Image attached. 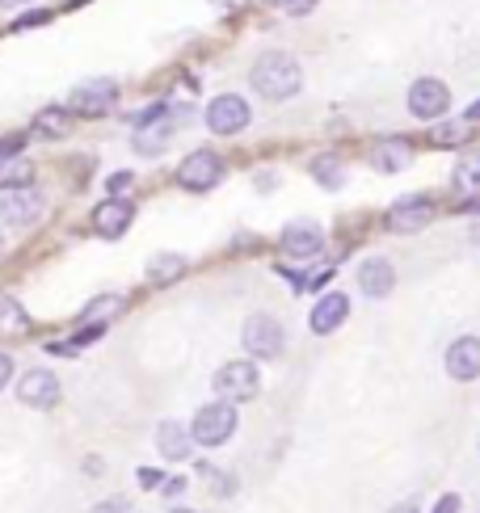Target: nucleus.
Segmentation results:
<instances>
[{
    "mask_svg": "<svg viewBox=\"0 0 480 513\" xmlns=\"http://www.w3.org/2000/svg\"><path fill=\"white\" fill-rule=\"evenodd\" d=\"M299 85H304V72H299V64H295L291 55H283V51H266L253 64V89L262 93V97H270V101L295 97Z\"/></svg>",
    "mask_w": 480,
    "mask_h": 513,
    "instance_id": "1",
    "label": "nucleus"
},
{
    "mask_svg": "<svg viewBox=\"0 0 480 513\" xmlns=\"http://www.w3.org/2000/svg\"><path fill=\"white\" fill-rule=\"evenodd\" d=\"M232 434H236V408L228 400L203 404L198 408V417H194V425H190V438L198 446H224Z\"/></svg>",
    "mask_w": 480,
    "mask_h": 513,
    "instance_id": "2",
    "label": "nucleus"
},
{
    "mask_svg": "<svg viewBox=\"0 0 480 513\" xmlns=\"http://www.w3.org/2000/svg\"><path fill=\"white\" fill-rule=\"evenodd\" d=\"M257 392H262V375H257L253 362H228V366H219V375H215V396L219 400L240 404V400H253Z\"/></svg>",
    "mask_w": 480,
    "mask_h": 513,
    "instance_id": "3",
    "label": "nucleus"
},
{
    "mask_svg": "<svg viewBox=\"0 0 480 513\" xmlns=\"http://www.w3.org/2000/svg\"><path fill=\"white\" fill-rule=\"evenodd\" d=\"M253 122V110H249V101L245 97H236V93H219L211 97V106H207V127L215 135H240Z\"/></svg>",
    "mask_w": 480,
    "mask_h": 513,
    "instance_id": "4",
    "label": "nucleus"
},
{
    "mask_svg": "<svg viewBox=\"0 0 480 513\" xmlns=\"http://www.w3.org/2000/svg\"><path fill=\"white\" fill-rule=\"evenodd\" d=\"M240 341H245V350H249L253 358H278V354H283V345H287L283 324H278L274 316H249Z\"/></svg>",
    "mask_w": 480,
    "mask_h": 513,
    "instance_id": "5",
    "label": "nucleus"
},
{
    "mask_svg": "<svg viewBox=\"0 0 480 513\" xmlns=\"http://www.w3.org/2000/svg\"><path fill=\"white\" fill-rule=\"evenodd\" d=\"M43 215H47V198L34 194L30 186L26 190H5V198H0V219L13 223V228H34Z\"/></svg>",
    "mask_w": 480,
    "mask_h": 513,
    "instance_id": "6",
    "label": "nucleus"
},
{
    "mask_svg": "<svg viewBox=\"0 0 480 513\" xmlns=\"http://www.w3.org/2000/svg\"><path fill=\"white\" fill-rule=\"evenodd\" d=\"M114 101H118V85H114V80H106V76L80 80V85L72 89V110H76V114H85V118L110 114V110H114Z\"/></svg>",
    "mask_w": 480,
    "mask_h": 513,
    "instance_id": "7",
    "label": "nucleus"
},
{
    "mask_svg": "<svg viewBox=\"0 0 480 513\" xmlns=\"http://www.w3.org/2000/svg\"><path fill=\"white\" fill-rule=\"evenodd\" d=\"M224 177V160H219L215 152H190L186 160H182V169H177V181H182L186 190H194V194H203V190H211L215 181Z\"/></svg>",
    "mask_w": 480,
    "mask_h": 513,
    "instance_id": "8",
    "label": "nucleus"
},
{
    "mask_svg": "<svg viewBox=\"0 0 480 513\" xmlns=\"http://www.w3.org/2000/svg\"><path fill=\"white\" fill-rule=\"evenodd\" d=\"M169 139H173V122H169L165 110H152V114L135 127V135H131V143H135L139 156H160V152L169 148Z\"/></svg>",
    "mask_w": 480,
    "mask_h": 513,
    "instance_id": "9",
    "label": "nucleus"
},
{
    "mask_svg": "<svg viewBox=\"0 0 480 513\" xmlns=\"http://www.w3.org/2000/svg\"><path fill=\"white\" fill-rule=\"evenodd\" d=\"M447 106H451V93H447L443 80H417L409 89L413 118H438V114H447Z\"/></svg>",
    "mask_w": 480,
    "mask_h": 513,
    "instance_id": "10",
    "label": "nucleus"
},
{
    "mask_svg": "<svg viewBox=\"0 0 480 513\" xmlns=\"http://www.w3.org/2000/svg\"><path fill=\"white\" fill-rule=\"evenodd\" d=\"M392 286H396V270H392L388 257H367L358 265V291L367 299H388Z\"/></svg>",
    "mask_w": 480,
    "mask_h": 513,
    "instance_id": "11",
    "label": "nucleus"
},
{
    "mask_svg": "<svg viewBox=\"0 0 480 513\" xmlns=\"http://www.w3.org/2000/svg\"><path fill=\"white\" fill-rule=\"evenodd\" d=\"M17 400L30 408H55L59 404V379L51 371H26L17 383Z\"/></svg>",
    "mask_w": 480,
    "mask_h": 513,
    "instance_id": "12",
    "label": "nucleus"
},
{
    "mask_svg": "<svg viewBox=\"0 0 480 513\" xmlns=\"http://www.w3.org/2000/svg\"><path fill=\"white\" fill-rule=\"evenodd\" d=\"M447 375L459 383L480 375V337H459L447 345Z\"/></svg>",
    "mask_w": 480,
    "mask_h": 513,
    "instance_id": "13",
    "label": "nucleus"
},
{
    "mask_svg": "<svg viewBox=\"0 0 480 513\" xmlns=\"http://www.w3.org/2000/svg\"><path fill=\"white\" fill-rule=\"evenodd\" d=\"M131 219H135V207L127 198H106V202H97V211H93V228L106 240H114L131 228Z\"/></svg>",
    "mask_w": 480,
    "mask_h": 513,
    "instance_id": "14",
    "label": "nucleus"
},
{
    "mask_svg": "<svg viewBox=\"0 0 480 513\" xmlns=\"http://www.w3.org/2000/svg\"><path fill=\"white\" fill-rule=\"evenodd\" d=\"M283 253L287 257H316L320 249H325V232H320V223H291V228H283Z\"/></svg>",
    "mask_w": 480,
    "mask_h": 513,
    "instance_id": "15",
    "label": "nucleus"
},
{
    "mask_svg": "<svg viewBox=\"0 0 480 513\" xmlns=\"http://www.w3.org/2000/svg\"><path fill=\"white\" fill-rule=\"evenodd\" d=\"M346 316H350V299H346V295H337V291H329V295H320V299H316V307H312L308 324H312V333L329 337L333 328L342 324Z\"/></svg>",
    "mask_w": 480,
    "mask_h": 513,
    "instance_id": "16",
    "label": "nucleus"
},
{
    "mask_svg": "<svg viewBox=\"0 0 480 513\" xmlns=\"http://www.w3.org/2000/svg\"><path fill=\"white\" fill-rule=\"evenodd\" d=\"M430 219H434V207H430L426 198H400L396 207L388 211L392 232H422Z\"/></svg>",
    "mask_w": 480,
    "mask_h": 513,
    "instance_id": "17",
    "label": "nucleus"
},
{
    "mask_svg": "<svg viewBox=\"0 0 480 513\" xmlns=\"http://www.w3.org/2000/svg\"><path fill=\"white\" fill-rule=\"evenodd\" d=\"M156 446H160V455H165V459L182 463V459L190 455L194 438H190V429H186V425H177V421H160V429H156Z\"/></svg>",
    "mask_w": 480,
    "mask_h": 513,
    "instance_id": "18",
    "label": "nucleus"
},
{
    "mask_svg": "<svg viewBox=\"0 0 480 513\" xmlns=\"http://www.w3.org/2000/svg\"><path fill=\"white\" fill-rule=\"evenodd\" d=\"M34 181V164L26 156H5L0 160V190H26Z\"/></svg>",
    "mask_w": 480,
    "mask_h": 513,
    "instance_id": "19",
    "label": "nucleus"
},
{
    "mask_svg": "<svg viewBox=\"0 0 480 513\" xmlns=\"http://www.w3.org/2000/svg\"><path fill=\"white\" fill-rule=\"evenodd\" d=\"M371 164H375L379 173H400L409 164V143H396V139L379 143V148L371 152Z\"/></svg>",
    "mask_w": 480,
    "mask_h": 513,
    "instance_id": "20",
    "label": "nucleus"
},
{
    "mask_svg": "<svg viewBox=\"0 0 480 513\" xmlns=\"http://www.w3.org/2000/svg\"><path fill=\"white\" fill-rule=\"evenodd\" d=\"M182 270H186L182 253H160L148 261V282H173V278H182Z\"/></svg>",
    "mask_w": 480,
    "mask_h": 513,
    "instance_id": "21",
    "label": "nucleus"
},
{
    "mask_svg": "<svg viewBox=\"0 0 480 513\" xmlns=\"http://www.w3.org/2000/svg\"><path fill=\"white\" fill-rule=\"evenodd\" d=\"M26 324H30V316H26L22 303H17V299H0V333H5V337H22Z\"/></svg>",
    "mask_w": 480,
    "mask_h": 513,
    "instance_id": "22",
    "label": "nucleus"
},
{
    "mask_svg": "<svg viewBox=\"0 0 480 513\" xmlns=\"http://www.w3.org/2000/svg\"><path fill=\"white\" fill-rule=\"evenodd\" d=\"M455 190L468 198H480V156H464L455 164Z\"/></svg>",
    "mask_w": 480,
    "mask_h": 513,
    "instance_id": "23",
    "label": "nucleus"
},
{
    "mask_svg": "<svg viewBox=\"0 0 480 513\" xmlns=\"http://www.w3.org/2000/svg\"><path fill=\"white\" fill-rule=\"evenodd\" d=\"M34 131L43 135V139H64V135H68V114L59 110V106L38 110V118H34Z\"/></svg>",
    "mask_w": 480,
    "mask_h": 513,
    "instance_id": "24",
    "label": "nucleus"
},
{
    "mask_svg": "<svg viewBox=\"0 0 480 513\" xmlns=\"http://www.w3.org/2000/svg\"><path fill=\"white\" fill-rule=\"evenodd\" d=\"M312 177L320 181V186H329V190H337L346 181V173H342V164H337L333 156H320L316 164H312Z\"/></svg>",
    "mask_w": 480,
    "mask_h": 513,
    "instance_id": "25",
    "label": "nucleus"
},
{
    "mask_svg": "<svg viewBox=\"0 0 480 513\" xmlns=\"http://www.w3.org/2000/svg\"><path fill=\"white\" fill-rule=\"evenodd\" d=\"M430 143L434 148H459V143H468V131L459 127V122H443V127H434Z\"/></svg>",
    "mask_w": 480,
    "mask_h": 513,
    "instance_id": "26",
    "label": "nucleus"
},
{
    "mask_svg": "<svg viewBox=\"0 0 480 513\" xmlns=\"http://www.w3.org/2000/svg\"><path fill=\"white\" fill-rule=\"evenodd\" d=\"M114 312H123V299H118V295H102V299H97V303H89L85 307V316H80V320H97V324H102L106 316H114Z\"/></svg>",
    "mask_w": 480,
    "mask_h": 513,
    "instance_id": "27",
    "label": "nucleus"
},
{
    "mask_svg": "<svg viewBox=\"0 0 480 513\" xmlns=\"http://www.w3.org/2000/svg\"><path fill=\"white\" fill-rule=\"evenodd\" d=\"M131 181H135V177H131V173H114V177H110V181H106V190H110V194H114V198H118V194H123V190H131Z\"/></svg>",
    "mask_w": 480,
    "mask_h": 513,
    "instance_id": "28",
    "label": "nucleus"
},
{
    "mask_svg": "<svg viewBox=\"0 0 480 513\" xmlns=\"http://www.w3.org/2000/svg\"><path fill=\"white\" fill-rule=\"evenodd\" d=\"M434 513H459V497H455V492H447V497H438Z\"/></svg>",
    "mask_w": 480,
    "mask_h": 513,
    "instance_id": "29",
    "label": "nucleus"
},
{
    "mask_svg": "<svg viewBox=\"0 0 480 513\" xmlns=\"http://www.w3.org/2000/svg\"><path fill=\"white\" fill-rule=\"evenodd\" d=\"M93 513H127V501H123V497H114V501H102V505H97Z\"/></svg>",
    "mask_w": 480,
    "mask_h": 513,
    "instance_id": "30",
    "label": "nucleus"
},
{
    "mask_svg": "<svg viewBox=\"0 0 480 513\" xmlns=\"http://www.w3.org/2000/svg\"><path fill=\"white\" fill-rule=\"evenodd\" d=\"M13 379V358L9 354H0V387H5Z\"/></svg>",
    "mask_w": 480,
    "mask_h": 513,
    "instance_id": "31",
    "label": "nucleus"
},
{
    "mask_svg": "<svg viewBox=\"0 0 480 513\" xmlns=\"http://www.w3.org/2000/svg\"><path fill=\"white\" fill-rule=\"evenodd\" d=\"M38 22H47V13H26L22 22H17V30H30V26H38Z\"/></svg>",
    "mask_w": 480,
    "mask_h": 513,
    "instance_id": "32",
    "label": "nucleus"
},
{
    "mask_svg": "<svg viewBox=\"0 0 480 513\" xmlns=\"http://www.w3.org/2000/svg\"><path fill=\"white\" fill-rule=\"evenodd\" d=\"M312 5H316V0H291V5H287V9H291L295 17H304V13L312 9Z\"/></svg>",
    "mask_w": 480,
    "mask_h": 513,
    "instance_id": "33",
    "label": "nucleus"
},
{
    "mask_svg": "<svg viewBox=\"0 0 480 513\" xmlns=\"http://www.w3.org/2000/svg\"><path fill=\"white\" fill-rule=\"evenodd\" d=\"M139 484H148V488L160 484V471H148V467H144V471H139Z\"/></svg>",
    "mask_w": 480,
    "mask_h": 513,
    "instance_id": "34",
    "label": "nucleus"
},
{
    "mask_svg": "<svg viewBox=\"0 0 480 513\" xmlns=\"http://www.w3.org/2000/svg\"><path fill=\"white\" fill-rule=\"evenodd\" d=\"M392 513H422V509H417V501H400Z\"/></svg>",
    "mask_w": 480,
    "mask_h": 513,
    "instance_id": "35",
    "label": "nucleus"
},
{
    "mask_svg": "<svg viewBox=\"0 0 480 513\" xmlns=\"http://www.w3.org/2000/svg\"><path fill=\"white\" fill-rule=\"evenodd\" d=\"M468 118H472V122H480V101H472V110H468Z\"/></svg>",
    "mask_w": 480,
    "mask_h": 513,
    "instance_id": "36",
    "label": "nucleus"
},
{
    "mask_svg": "<svg viewBox=\"0 0 480 513\" xmlns=\"http://www.w3.org/2000/svg\"><path fill=\"white\" fill-rule=\"evenodd\" d=\"M266 5H291V0H266Z\"/></svg>",
    "mask_w": 480,
    "mask_h": 513,
    "instance_id": "37",
    "label": "nucleus"
},
{
    "mask_svg": "<svg viewBox=\"0 0 480 513\" xmlns=\"http://www.w3.org/2000/svg\"><path fill=\"white\" fill-rule=\"evenodd\" d=\"M215 5H236V0H215Z\"/></svg>",
    "mask_w": 480,
    "mask_h": 513,
    "instance_id": "38",
    "label": "nucleus"
},
{
    "mask_svg": "<svg viewBox=\"0 0 480 513\" xmlns=\"http://www.w3.org/2000/svg\"><path fill=\"white\" fill-rule=\"evenodd\" d=\"M0 253H5V236H0Z\"/></svg>",
    "mask_w": 480,
    "mask_h": 513,
    "instance_id": "39",
    "label": "nucleus"
},
{
    "mask_svg": "<svg viewBox=\"0 0 480 513\" xmlns=\"http://www.w3.org/2000/svg\"><path fill=\"white\" fill-rule=\"evenodd\" d=\"M173 513H190V509H173Z\"/></svg>",
    "mask_w": 480,
    "mask_h": 513,
    "instance_id": "40",
    "label": "nucleus"
},
{
    "mask_svg": "<svg viewBox=\"0 0 480 513\" xmlns=\"http://www.w3.org/2000/svg\"><path fill=\"white\" fill-rule=\"evenodd\" d=\"M0 5H5V0H0Z\"/></svg>",
    "mask_w": 480,
    "mask_h": 513,
    "instance_id": "41",
    "label": "nucleus"
}]
</instances>
